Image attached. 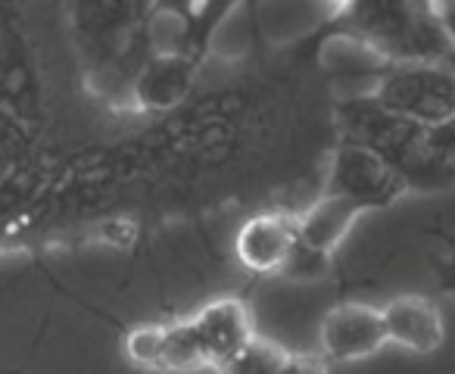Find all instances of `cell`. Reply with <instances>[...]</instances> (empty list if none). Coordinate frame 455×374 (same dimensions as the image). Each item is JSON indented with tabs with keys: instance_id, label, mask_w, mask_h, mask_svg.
<instances>
[{
	"instance_id": "6da1fadb",
	"label": "cell",
	"mask_w": 455,
	"mask_h": 374,
	"mask_svg": "<svg viewBox=\"0 0 455 374\" xmlns=\"http://www.w3.org/2000/svg\"><path fill=\"white\" fill-rule=\"evenodd\" d=\"M343 144H359L378 153L399 175L405 191H446L455 184V171L440 165L424 147V125L380 109L371 97L347 100L337 109Z\"/></svg>"
},
{
	"instance_id": "7a4b0ae2",
	"label": "cell",
	"mask_w": 455,
	"mask_h": 374,
	"mask_svg": "<svg viewBox=\"0 0 455 374\" xmlns=\"http://www.w3.org/2000/svg\"><path fill=\"white\" fill-rule=\"evenodd\" d=\"M343 32L368 41L390 66H452L455 47L434 4H347Z\"/></svg>"
},
{
	"instance_id": "3957f363",
	"label": "cell",
	"mask_w": 455,
	"mask_h": 374,
	"mask_svg": "<svg viewBox=\"0 0 455 374\" xmlns=\"http://www.w3.org/2000/svg\"><path fill=\"white\" fill-rule=\"evenodd\" d=\"M371 97L380 109L409 119L415 125H436L455 115V66L440 63H403L390 66Z\"/></svg>"
},
{
	"instance_id": "277c9868",
	"label": "cell",
	"mask_w": 455,
	"mask_h": 374,
	"mask_svg": "<svg viewBox=\"0 0 455 374\" xmlns=\"http://www.w3.org/2000/svg\"><path fill=\"white\" fill-rule=\"evenodd\" d=\"M324 194L343 197L362 210H384L403 197L405 184L378 153L359 144H340L331 156Z\"/></svg>"
},
{
	"instance_id": "5b68a950",
	"label": "cell",
	"mask_w": 455,
	"mask_h": 374,
	"mask_svg": "<svg viewBox=\"0 0 455 374\" xmlns=\"http://www.w3.org/2000/svg\"><path fill=\"white\" fill-rule=\"evenodd\" d=\"M322 355L331 362H359L374 355L387 343V328L380 309L365 303H343L322 322Z\"/></svg>"
},
{
	"instance_id": "8992f818",
	"label": "cell",
	"mask_w": 455,
	"mask_h": 374,
	"mask_svg": "<svg viewBox=\"0 0 455 374\" xmlns=\"http://www.w3.org/2000/svg\"><path fill=\"white\" fill-rule=\"evenodd\" d=\"M190 328H194L196 343L203 349V362L215 368H221L228 359H235L256 337L253 315L241 299H215V303L203 306L190 318Z\"/></svg>"
},
{
	"instance_id": "52a82bcc",
	"label": "cell",
	"mask_w": 455,
	"mask_h": 374,
	"mask_svg": "<svg viewBox=\"0 0 455 374\" xmlns=\"http://www.w3.org/2000/svg\"><path fill=\"white\" fill-rule=\"evenodd\" d=\"M297 241V216L291 212H259L247 219L235 237V253L250 272H281L287 253Z\"/></svg>"
},
{
	"instance_id": "ba28073f",
	"label": "cell",
	"mask_w": 455,
	"mask_h": 374,
	"mask_svg": "<svg viewBox=\"0 0 455 374\" xmlns=\"http://www.w3.org/2000/svg\"><path fill=\"white\" fill-rule=\"evenodd\" d=\"M387 328V343H399L409 353H434L443 343V315L427 297L403 293L380 309Z\"/></svg>"
},
{
	"instance_id": "9c48e42d",
	"label": "cell",
	"mask_w": 455,
	"mask_h": 374,
	"mask_svg": "<svg viewBox=\"0 0 455 374\" xmlns=\"http://www.w3.org/2000/svg\"><path fill=\"white\" fill-rule=\"evenodd\" d=\"M196 78V63L188 57H153L134 84V100L140 109H172L184 103Z\"/></svg>"
},
{
	"instance_id": "30bf717a",
	"label": "cell",
	"mask_w": 455,
	"mask_h": 374,
	"mask_svg": "<svg viewBox=\"0 0 455 374\" xmlns=\"http://www.w3.org/2000/svg\"><path fill=\"white\" fill-rule=\"evenodd\" d=\"M362 212L365 210L349 203V200L322 194L297 216V235L299 241L312 243V247L324 250V253H334L343 243V237L353 231V225L359 222Z\"/></svg>"
},
{
	"instance_id": "8fae6325",
	"label": "cell",
	"mask_w": 455,
	"mask_h": 374,
	"mask_svg": "<svg viewBox=\"0 0 455 374\" xmlns=\"http://www.w3.org/2000/svg\"><path fill=\"white\" fill-rule=\"evenodd\" d=\"M322 63H324V69L334 72V76H347V78L371 76L374 84L390 69V63H387L368 41L355 38V35H349V32H337L334 38L322 47Z\"/></svg>"
},
{
	"instance_id": "7c38bea8",
	"label": "cell",
	"mask_w": 455,
	"mask_h": 374,
	"mask_svg": "<svg viewBox=\"0 0 455 374\" xmlns=\"http://www.w3.org/2000/svg\"><path fill=\"white\" fill-rule=\"evenodd\" d=\"M206 365L203 349L190 322L163 324V355H159V371H194Z\"/></svg>"
},
{
	"instance_id": "4fadbf2b",
	"label": "cell",
	"mask_w": 455,
	"mask_h": 374,
	"mask_svg": "<svg viewBox=\"0 0 455 374\" xmlns=\"http://www.w3.org/2000/svg\"><path fill=\"white\" fill-rule=\"evenodd\" d=\"M284 359L287 353L278 343L266 340V337H253L235 359H228L219 368V374H278Z\"/></svg>"
},
{
	"instance_id": "5bb4252c",
	"label": "cell",
	"mask_w": 455,
	"mask_h": 374,
	"mask_svg": "<svg viewBox=\"0 0 455 374\" xmlns=\"http://www.w3.org/2000/svg\"><path fill=\"white\" fill-rule=\"evenodd\" d=\"M331 268H334V253H324V250L299 241L297 235V241H293L291 253H287L278 275H284L291 281H322L331 275Z\"/></svg>"
},
{
	"instance_id": "9a60e30c",
	"label": "cell",
	"mask_w": 455,
	"mask_h": 374,
	"mask_svg": "<svg viewBox=\"0 0 455 374\" xmlns=\"http://www.w3.org/2000/svg\"><path fill=\"white\" fill-rule=\"evenodd\" d=\"M125 353L134 365L159 371V355H163V324H140L125 337Z\"/></svg>"
},
{
	"instance_id": "2e32d148",
	"label": "cell",
	"mask_w": 455,
	"mask_h": 374,
	"mask_svg": "<svg viewBox=\"0 0 455 374\" xmlns=\"http://www.w3.org/2000/svg\"><path fill=\"white\" fill-rule=\"evenodd\" d=\"M424 147L440 165H446L449 171H455V115L446 122L424 128Z\"/></svg>"
},
{
	"instance_id": "e0dca14e",
	"label": "cell",
	"mask_w": 455,
	"mask_h": 374,
	"mask_svg": "<svg viewBox=\"0 0 455 374\" xmlns=\"http://www.w3.org/2000/svg\"><path fill=\"white\" fill-rule=\"evenodd\" d=\"M278 374H328L322 355H309V353H287L284 365Z\"/></svg>"
},
{
	"instance_id": "ac0fdd59",
	"label": "cell",
	"mask_w": 455,
	"mask_h": 374,
	"mask_svg": "<svg viewBox=\"0 0 455 374\" xmlns=\"http://www.w3.org/2000/svg\"><path fill=\"white\" fill-rule=\"evenodd\" d=\"M436 284H440L443 293L455 297V253H446L436 262Z\"/></svg>"
},
{
	"instance_id": "d6986e66",
	"label": "cell",
	"mask_w": 455,
	"mask_h": 374,
	"mask_svg": "<svg viewBox=\"0 0 455 374\" xmlns=\"http://www.w3.org/2000/svg\"><path fill=\"white\" fill-rule=\"evenodd\" d=\"M434 10H436V16H440V22H443V28H446L449 41H452V47H455V4H434Z\"/></svg>"
}]
</instances>
